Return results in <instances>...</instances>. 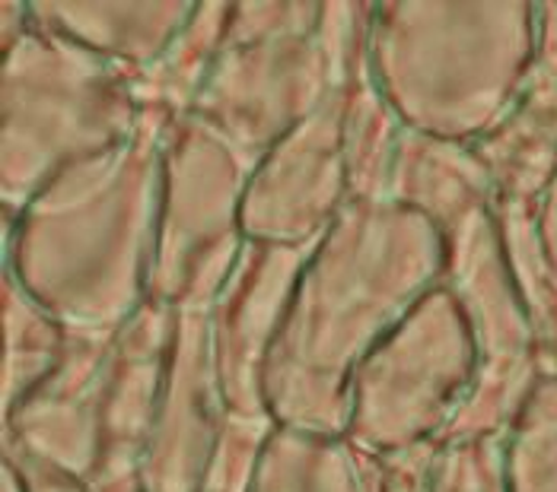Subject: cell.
Masks as SVG:
<instances>
[{
  "instance_id": "cell-1",
  "label": "cell",
  "mask_w": 557,
  "mask_h": 492,
  "mask_svg": "<svg viewBox=\"0 0 557 492\" xmlns=\"http://www.w3.org/2000/svg\"><path fill=\"white\" fill-rule=\"evenodd\" d=\"M163 109L125 143L67 165L16 213L7 277L71 333H115L147 305L163 210Z\"/></svg>"
},
{
  "instance_id": "cell-2",
  "label": "cell",
  "mask_w": 557,
  "mask_h": 492,
  "mask_svg": "<svg viewBox=\"0 0 557 492\" xmlns=\"http://www.w3.org/2000/svg\"><path fill=\"white\" fill-rule=\"evenodd\" d=\"M446 236L398 201H347L309 264L271 343V369L335 375L373 350L446 264Z\"/></svg>"
},
{
  "instance_id": "cell-3",
  "label": "cell",
  "mask_w": 557,
  "mask_h": 492,
  "mask_svg": "<svg viewBox=\"0 0 557 492\" xmlns=\"http://www.w3.org/2000/svg\"><path fill=\"white\" fill-rule=\"evenodd\" d=\"M519 7H373L367 71L392 112L418 134L459 143L500 112L516 67Z\"/></svg>"
},
{
  "instance_id": "cell-4",
  "label": "cell",
  "mask_w": 557,
  "mask_h": 492,
  "mask_svg": "<svg viewBox=\"0 0 557 492\" xmlns=\"http://www.w3.org/2000/svg\"><path fill=\"white\" fill-rule=\"evenodd\" d=\"M140 118L144 105L122 64L33 20L3 61L7 213H23L67 165L125 143Z\"/></svg>"
},
{
  "instance_id": "cell-5",
  "label": "cell",
  "mask_w": 557,
  "mask_h": 492,
  "mask_svg": "<svg viewBox=\"0 0 557 492\" xmlns=\"http://www.w3.org/2000/svg\"><path fill=\"white\" fill-rule=\"evenodd\" d=\"M256 163L198 115L170 134L150 302L178 305L208 264L239 254L233 223Z\"/></svg>"
},
{
  "instance_id": "cell-6",
  "label": "cell",
  "mask_w": 557,
  "mask_h": 492,
  "mask_svg": "<svg viewBox=\"0 0 557 492\" xmlns=\"http://www.w3.org/2000/svg\"><path fill=\"white\" fill-rule=\"evenodd\" d=\"M338 89L347 86L335 77L319 26L284 29L261 39L223 41L195 99V115L236 150L261 160Z\"/></svg>"
},
{
  "instance_id": "cell-7",
  "label": "cell",
  "mask_w": 557,
  "mask_h": 492,
  "mask_svg": "<svg viewBox=\"0 0 557 492\" xmlns=\"http://www.w3.org/2000/svg\"><path fill=\"white\" fill-rule=\"evenodd\" d=\"M347 89L329 96L306 122L284 134L249 175L239 229L249 242L302 245L322 239L342 213L347 181L344 112Z\"/></svg>"
},
{
  "instance_id": "cell-8",
  "label": "cell",
  "mask_w": 557,
  "mask_h": 492,
  "mask_svg": "<svg viewBox=\"0 0 557 492\" xmlns=\"http://www.w3.org/2000/svg\"><path fill=\"white\" fill-rule=\"evenodd\" d=\"M33 20L115 64L163 58L195 16V3H33Z\"/></svg>"
},
{
  "instance_id": "cell-9",
  "label": "cell",
  "mask_w": 557,
  "mask_h": 492,
  "mask_svg": "<svg viewBox=\"0 0 557 492\" xmlns=\"http://www.w3.org/2000/svg\"><path fill=\"white\" fill-rule=\"evenodd\" d=\"M478 191L481 165L459 153V143L418 134L411 127L401 130L388 181V201L424 213L449 232L478 210Z\"/></svg>"
}]
</instances>
